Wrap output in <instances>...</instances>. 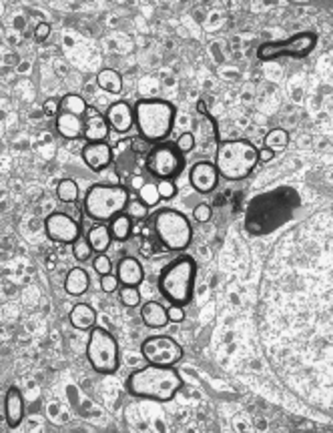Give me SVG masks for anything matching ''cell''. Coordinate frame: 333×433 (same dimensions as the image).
I'll use <instances>...</instances> for the list:
<instances>
[{
  "label": "cell",
  "mask_w": 333,
  "mask_h": 433,
  "mask_svg": "<svg viewBox=\"0 0 333 433\" xmlns=\"http://www.w3.org/2000/svg\"><path fill=\"white\" fill-rule=\"evenodd\" d=\"M301 207V197L293 187H275L251 199L245 213V231L253 237L271 235L287 225Z\"/></svg>",
  "instance_id": "obj_1"
},
{
  "label": "cell",
  "mask_w": 333,
  "mask_h": 433,
  "mask_svg": "<svg viewBox=\"0 0 333 433\" xmlns=\"http://www.w3.org/2000/svg\"><path fill=\"white\" fill-rule=\"evenodd\" d=\"M183 389V377L175 367L165 365H147L127 377V391L132 397L153 399V401H171Z\"/></svg>",
  "instance_id": "obj_2"
},
{
  "label": "cell",
  "mask_w": 333,
  "mask_h": 433,
  "mask_svg": "<svg viewBox=\"0 0 333 433\" xmlns=\"http://www.w3.org/2000/svg\"><path fill=\"white\" fill-rule=\"evenodd\" d=\"M132 108L135 127L145 143H165L175 125V107L163 98H139Z\"/></svg>",
  "instance_id": "obj_3"
},
{
  "label": "cell",
  "mask_w": 333,
  "mask_h": 433,
  "mask_svg": "<svg viewBox=\"0 0 333 433\" xmlns=\"http://www.w3.org/2000/svg\"><path fill=\"white\" fill-rule=\"evenodd\" d=\"M197 263L189 255H179L159 273V291L171 305H189L195 297Z\"/></svg>",
  "instance_id": "obj_4"
},
{
  "label": "cell",
  "mask_w": 333,
  "mask_h": 433,
  "mask_svg": "<svg viewBox=\"0 0 333 433\" xmlns=\"http://www.w3.org/2000/svg\"><path fill=\"white\" fill-rule=\"evenodd\" d=\"M259 163V149L245 139H229L217 144L215 167L219 177L227 180H243Z\"/></svg>",
  "instance_id": "obj_5"
},
{
  "label": "cell",
  "mask_w": 333,
  "mask_h": 433,
  "mask_svg": "<svg viewBox=\"0 0 333 433\" xmlns=\"http://www.w3.org/2000/svg\"><path fill=\"white\" fill-rule=\"evenodd\" d=\"M129 201V191L123 185L95 183L84 195L83 211L95 223H111L115 216L125 213Z\"/></svg>",
  "instance_id": "obj_6"
},
{
  "label": "cell",
  "mask_w": 333,
  "mask_h": 433,
  "mask_svg": "<svg viewBox=\"0 0 333 433\" xmlns=\"http://www.w3.org/2000/svg\"><path fill=\"white\" fill-rule=\"evenodd\" d=\"M153 229L166 251L183 253L193 241V227L189 219L175 209H159L153 215Z\"/></svg>",
  "instance_id": "obj_7"
},
{
  "label": "cell",
  "mask_w": 333,
  "mask_h": 433,
  "mask_svg": "<svg viewBox=\"0 0 333 433\" xmlns=\"http://www.w3.org/2000/svg\"><path fill=\"white\" fill-rule=\"evenodd\" d=\"M86 359L91 363V367L101 375H113L119 371L120 349L115 335L103 327H93L89 331Z\"/></svg>",
  "instance_id": "obj_8"
},
{
  "label": "cell",
  "mask_w": 333,
  "mask_h": 433,
  "mask_svg": "<svg viewBox=\"0 0 333 433\" xmlns=\"http://www.w3.org/2000/svg\"><path fill=\"white\" fill-rule=\"evenodd\" d=\"M317 47V35L311 30H303L298 35L289 36L286 40H271L263 42L257 48V59L263 62L277 59H305Z\"/></svg>",
  "instance_id": "obj_9"
},
{
  "label": "cell",
  "mask_w": 333,
  "mask_h": 433,
  "mask_svg": "<svg viewBox=\"0 0 333 433\" xmlns=\"http://www.w3.org/2000/svg\"><path fill=\"white\" fill-rule=\"evenodd\" d=\"M89 105L81 95H64L60 98V110L55 119V127L62 139L79 141L84 137V120Z\"/></svg>",
  "instance_id": "obj_10"
},
{
  "label": "cell",
  "mask_w": 333,
  "mask_h": 433,
  "mask_svg": "<svg viewBox=\"0 0 333 433\" xmlns=\"http://www.w3.org/2000/svg\"><path fill=\"white\" fill-rule=\"evenodd\" d=\"M185 168V155L177 149V144L159 143L147 155V171L151 177L159 180H173Z\"/></svg>",
  "instance_id": "obj_11"
},
{
  "label": "cell",
  "mask_w": 333,
  "mask_h": 433,
  "mask_svg": "<svg viewBox=\"0 0 333 433\" xmlns=\"http://www.w3.org/2000/svg\"><path fill=\"white\" fill-rule=\"evenodd\" d=\"M141 355L151 365H165L175 367L183 359V345H179L173 337L153 335L147 337L141 345Z\"/></svg>",
  "instance_id": "obj_12"
},
{
  "label": "cell",
  "mask_w": 333,
  "mask_h": 433,
  "mask_svg": "<svg viewBox=\"0 0 333 433\" xmlns=\"http://www.w3.org/2000/svg\"><path fill=\"white\" fill-rule=\"evenodd\" d=\"M45 231L48 239L60 245H72L79 237H83L79 221L69 213H60V211H55L45 219Z\"/></svg>",
  "instance_id": "obj_13"
},
{
  "label": "cell",
  "mask_w": 333,
  "mask_h": 433,
  "mask_svg": "<svg viewBox=\"0 0 333 433\" xmlns=\"http://www.w3.org/2000/svg\"><path fill=\"white\" fill-rule=\"evenodd\" d=\"M189 183L193 189L201 195H209L219 187V171L215 167V163L209 161H199L195 163L189 171Z\"/></svg>",
  "instance_id": "obj_14"
},
{
  "label": "cell",
  "mask_w": 333,
  "mask_h": 433,
  "mask_svg": "<svg viewBox=\"0 0 333 433\" xmlns=\"http://www.w3.org/2000/svg\"><path fill=\"white\" fill-rule=\"evenodd\" d=\"M81 156H83L84 165L93 173H103L113 163V149L108 146L107 141L105 143H84Z\"/></svg>",
  "instance_id": "obj_15"
},
{
  "label": "cell",
  "mask_w": 333,
  "mask_h": 433,
  "mask_svg": "<svg viewBox=\"0 0 333 433\" xmlns=\"http://www.w3.org/2000/svg\"><path fill=\"white\" fill-rule=\"evenodd\" d=\"M105 117H107L108 127L113 131L125 134V132L131 131L132 125H135V108L127 100H117V103H111Z\"/></svg>",
  "instance_id": "obj_16"
},
{
  "label": "cell",
  "mask_w": 333,
  "mask_h": 433,
  "mask_svg": "<svg viewBox=\"0 0 333 433\" xmlns=\"http://www.w3.org/2000/svg\"><path fill=\"white\" fill-rule=\"evenodd\" d=\"M111 132L108 120L105 115H101L96 108L89 107L86 110V120H84V141L86 143H105Z\"/></svg>",
  "instance_id": "obj_17"
},
{
  "label": "cell",
  "mask_w": 333,
  "mask_h": 433,
  "mask_svg": "<svg viewBox=\"0 0 333 433\" xmlns=\"http://www.w3.org/2000/svg\"><path fill=\"white\" fill-rule=\"evenodd\" d=\"M115 275L119 277L120 285H129V287H139L145 279V269L139 259L135 257H123L115 269Z\"/></svg>",
  "instance_id": "obj_18"
},
{
  "label": "cell",
  "mask_w": 333,
  "mask_h": 433,
  "mask_svg": "<svg viewBox=\"0 0 333 433\" xmlns=\"http://www.w3.org/2000/svg\"><path fill=\"white\" fill-rule=\"evenodd\" d=\"M24 411H26V405H24V397L21 389L11 387L4 396V417H6L9 427H18L23 423Z\"/></svg>",
  "instance_id": "obj_19"
},
{
  "label": "cell",
  "mask_w": 333,
  "mask_h": 433,
  "mask_svg": "<svg viewBox=\"0 0 333 433\" xmlns=\"http://www.w3.org/2000/svg\"><path fill=\"white\" fill-rule=\"evenodd\" d=\"M69 321L77 331H91L96 327V311L86 303H77L69 313Z\"/></svg>",
  "instance_id": "obj_20"
},
{
  "label": "cell",
  "mask_w": 333,
  "mask_h": 433,
  "mask_svg": "<svg viewBox=\"0 0 333 433\" xmlns=\"http://www.w3.org/2000/svg\"><path fill=\"white\" fill-rule=\"evenodd\" d=\"M91 287V277L84 271L83 267H72L71 271L64 277V291L71 297H81Z\"/></svg>",
  "instance_id": "obj_21"
},
{
  "label": "cell",
  "mask_w": 333,
  "mask_h": 433,
  "mask_svg": "<svg viewBox=\"0 0 333 433\" xmlns=\"http://www.w3.org/2000/svg\"><path fill=\"white\" fill-rule=\"evenodd\" d=\"M141 319L147 327L151 329H161L169 323V315H166V307H163L159 301H147L141 307Z\"/></svg>",
  "instance_id": "obj_22"
},
{
  "label": "cell",
  "mask_w": 333,
  "mask_h": 433,
  "mask_svg": "<svg viewBox=\"0 0 333 433\" xmlns=\"http://www.w3.org/2000/svg\"><path fill=\"white\" fill-rule=\"evenodd\" d=\"M86 241L91 243L93 251L95 253H107V249L113 243V235L107 223H96L95 227H91L86 231Z\"/></svg>",
  "instance_id": "obj_23"
},
{
  "label": "cell",
  "mask_w": 333,
  "mask_h": 433,
  "mask_svg": "<svg viewBox=\"0 0 333 433\" xmlns=\"http://www.w3.org/2000/svg\"><path fill=\"white\" fill-rule=\"evenodd\" d=\"M96 86L108 95H120L123 93V76L115 69H101L96 72Z\"/></svg>",
  "instance_id": "obj_24"
},
{
  "label": "cell",
  "mask_w": 333,
  "mask_h": 433,
  "mask_svg": "<svg viewBox=\"0 0 333 433\" xmlns=\"http://www.w3.org/2000/svg\"><path fill=\"white\" fill-rule=\"evenodd\" d=\"M108 229H111L113 241L125 243V241L131 237L132 233V219L127 215V213H120V215H117L108 223Z\"/></svg>",
  "instance_id": "obj_25"
},
{
  "label": "cell",
  "mask_w": 333,
  "mask_h": 433,
  "mask_svg": "<svg viewBox=\"0 0 333 433\" xmlns=\"http://www.w3.org/2000/svg\"><path fill=\"white\" fill-rule=\"evenodd\" d=\"M57 197L62 203H77L79 201V185L72 179H62L57 185Z\"/></svg>",
  "instance_id": "obj_26"
},
{
  "label": "cell",
  "mask_w": 333,
  "mask_h": 433,
  "mask_svg": "<svg viewBox=\"0 0 333 433\" xmlns=\"http://www.w3.org/2000/svg\"><path fill=\"white\" fill-rule=\"evenodd\" d=\"M287 144H289V132L286 129H271L265 134V146L271 149L273 153L283 151Z\"/></svg>",
  "instance_id": "obj_27"
},
{
  "label": "cell",
  "mask_w": 333,
  "mask_h": 433,
  "mask_svg": "<svg viewBox=\"0 0 333 433\" xmlns=\"http://www.w3.org/2000/svg\"><path fill=\"white\" fill-rule=\"evenodd\" d=\"M119 301L125 305V307H139L141 305V291L139 287H129V285H123V289H119Z\"/></svg>",
  "instance_id": "obj_28"
},
{
  "label": "cell",
  "mask_w": 333,
  "mask_h": 433,
  "mask_svg": "<svg viewBox=\"0 0 333 433\" xmlns=\"http://www.w3.org/2000/svg\"><path fill=\"white\" fill-rule=\"evenodd\" d=\"M139 201H143L149 209L155 207L161 201V195L157 189V183H143V187L139 189Z\"/></svg>",
  "instance_id": "obj_29"
},
{
  "label": "cell",
  "mask_w": 333,
  "mask_h": 433,
  "mask_svg": "<svg viewBox=\"0 0 333 433\" xmlns=\"http://www.w3.org/2000/svg\"><path fill=\"white\" fill-rule=\"evenodd\" d=\"M93 247H91V243L86 241V237H79V239L72 243V255H74V259L79 261V263H84V261H89L91 257H93Z\"/></svg>",
  "instance_id": "obj_30"
},
{
  "label": "cell",
  "mask_w": 333,
  "mask_h": 433,
  "mask_svg": "<svg viewBox=\"0 0 333 433\" xmlns=\"http://www.w3.org/2000/svg\"><path fill=\"white\" fill-rule=\"evenodd\" d=\"M93 269L98 273V277L111 275L113 273V261L108 259L105 253H96V257L93 259Z\"/></svg>",
  "instance_id": "obj_31"
},
{
  "label": "cell",
  "mask_w": 333,
  "mask_h": 433,
  "mask_svg": "<svg viewBox=\"0 0 333 433\" xmlns=\"http://www.w3.org/2000/svg\"><path fill=\"white\" fill-rule=\"evenodd\" d=\"M125 213L131 216V219H145V216H149V207L143 201L137 199V201H129Z\"/></svg>",
  "instance_id": "obj_32"
},
{
  "label": "cell",
  "mask_w": 333,
  "mask_h": 433,
  "mask_svg": "<svg viewBox=\"0 0 333 433\" xmlns=\"http://www.w3.org/2000/svg\"><path fill=\"white\" fill-rule=\"evenodd\" d=\"M157 189H159V195H161V201H171L177 195V185L173 180H159Z\"/></svg>",
  "instance_id": "obj_33"
},
{
  "label": "cell",
  "mask_w": 333,
  "mask_h": 433,
  "mask_svg": "<svg viewBox=\"0 0 333 433\" xmlns=\"http://www.w3.org/2000/svg\"><path fill=\"white\" fill-rule=\"evenodd\" d=\"M175 144H177V149L183 155H187L195 149V134L193 132H181V137H179Z\"/></svg>",
  "instance_id": "obj_34"
},
{
  "label": "cell",
  "mask_w": 333,
  "mask_h": 433,
  "mask_svg": "<svg viewBox=\"0 0 333 433\" xmlns=\"http://www.w3.org/2000/svg\"><path fill=\"white\" fill-rule=\"evenodd\" d=\"M193 216H195V221L197 223H207L211 216H213V209H211V204H197L195 209H193Z\"/></svg>",
  "instance_id": "obj_35"
},
{
  "label": "cell",
  "mask_w": 333,
  "mask_h": 433,
  "mask_svg": "<svg viewBox=\"0 0 333 433\" xmlns=\"http://www.w3.org/2000/svg\"><path fill=\"white\" fill-rule=\"evenodd\" d=\"M119 277L115 275V273L101 277V289H103V293H115V291L119 289Z\"/></svg>",
  "instance_id": "obj_36"
},
{
  "label": "cell",
  "mask_w": 333,
  "mask_h": 433,
  "mask_svg": "<svg viewBox=\"0 0 333 433\" xmlns=\"http://www.w3.org/2000/svg\"><path fill=\"white\" fill-rule=\"evenodd\" d=\"M166 315H169V321H171V323H181V321L185 319V307L171 305V307H166Z\"/></svg>",
  "instance_id": "obj_37"
},
{
  "label": "cell",
  "mask_w": 333,
  "mask_h": 433,
  "mask_svg": "<svg viewBox=\"0 0 333 433\" xmlns=\"http://www.w3.org/2000/svg\"><path fill=\"white\" fill-rule=\"evenodd\" d=\"M43 108H45V115H47V117L57 119V115H59L60 110V100L59 98H47L45 105H43Z\"/></svg>",
  "instance_id": "obj_38"
},
{
  "label": "cell",
  "mask_w": 333,
  "mask_h": 433,
  "mask_svg": "<svg viewBox=\"0 0 333 433\" xmlns=\"http://www.w3.org/2000/svg\"><path fill=\"white\" fill-rule=\"evenodd\" d=\"M48 36H50V24L48 23H38L35 26V38L38 42H45Z\"/></svg>",
  "instance_id": "obj_39"
},
{
  "label": "cell",
  "mask_w": 333,
  "mask_h": 433,
  "mask_svg": "<svg viewBox=\"0 0 333 433\" xmlns=\"http://www.w3.org/2000/svg\"><path fill=\"white\" fill-rule=\"evenodd\" d=\"M273 158H275V153L271 151V149H267V146L259 149V163H271Z\"/></svg>",
  "instance_id": "obj_40"
}]
</instances>
